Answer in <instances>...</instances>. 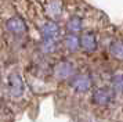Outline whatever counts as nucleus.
Segmentation results:
<instances>
[{
  "label": "nucleus",
  "mask_w": 123,
  "mask_h": 122,
  "mask_svg": "<svg viewBox=\"0 0 123 122\" xmlns=\"http://www.w3.org/2000/svg\"><path fill=\"white\" fill-rule=\"evenodd\" d=\"M64 46L69 51H76L80 49V36L78 35H67L64 39Z\"/></svg>",
  "instance_id": "obj_11"
},
{
  "label": "nucleus",
  "mask_w": 123,
  "mask_h": 122,
  "mask_svg": "<svg viewBox=\"0 0 123 122\" xmlns=\"http://www.w3.org/2000/svg\"><path fill=\"white\" fill-rule=\"evenodd\" d=\"M7 90H8V96L11 97L12 100H18L22 97L24 90H25V85H24V81L21 75L18 74H11L8 76V81H7Z\"/></svg>",
  "instance_id": "obj_2"
},
{
  "label": "nucleus",
  "mask_w": 123,
  "mask_h": 122,
  "mask_svg": "<svg viewBox=\"0 0 123 122\" xmlns=\"http://www.w3.org/2000/svg\"><path fill=\"white\" fill-rule=\"evenodd\" d=\"M109 54H111L115 60L123 62V40L122 39L113 40V42L109 44Z\"/></svg>",
  "instance_id": "obj_10"
},
{
  "label": "nucleus",
  "mask_w": 123,
  "mask_h": 122,
  "mask_svg": "<svg viewBox=\"0 0 123 122\" xmlns=\"http://www.w3.org/2000/svg\"><path fill=\"white\" fill-rule=\"evenodd\" d=\"M60 33H61V28L58 27L57 22L51 21V20H47L42 25V35L44 40H58Z\"/></svg>",
  "instance_id": "obj_5"
},
{
  "label": "nucleus",
  "mask_w": 123,
  "mask_h": 122,
  "mask_svg": "<svg viewBox=\"0 0 123 122\" xmlns=\"http://www.w3.org/2000/svg\"><path fill=\"white\" fill-rule=\"evenodd\" d=\"M83 29V20L79 15H72L65 24V32L67 35H78Z\"/></svg>",
  "instance_id": "obj_9"
},
{
  "label": "nucleus",
  "mask_w": 123,
  "mask_h": 122,
  "mask_svg": "<svg viewBox=\"0 0 123 122\" xmlns=\"http://www.w3.org/2000/svg\"><path fill=\"white\" fill-rule=\"evenodd\" d=\"M46 14L53 20H58L64 13V3L62 0H46Z\"/></svg>",
  "instance_id": "obj_6"
},
{
  "label": "nucleus",
  "mask_w": 123,
  "mask_h": 122,
  "mask_svg": "<svg viewBox=\"0 0 123 122\" xmlns=\"http://www.w3.org/2000/svg\"><path fill=\"white\" fill-rule=\"evenodd\" d=\"M112 90L119 94H123V74H116L112 76Z\"/></svg>",
  "instance_id": "obj_12"
},
{
  "label": "nucleus",
  "mask_w": 123,
  "mask_h": 122,
  "mask_svg": "<svg viewBox=\"0 0 123 122\" xmlns=\"http://www.w3.org/2000/svg\"><path fill=\"white\" fill-rule=\"evenodd\" d=\"M113 97H115V93H113L112 89L98 88L93 92L91 100H93L94 105H97V107H100V108H108V107L112 104Z\"/></svg>",
  "instance_id": "obj_1"
},
{
  "label": "nucleus",
  "mask_w": 123,
  "mask_h": 122,
  "mask_svg": "<svg viewBox=\"0 0 123 122\" xmlns=\"http://www.w3.org/2000/svg\"><path fill=\"white\" fill-rule=\"evenodd\" d=\"M80 49L87 54H93L98 49V39L93 31H86L80 35Z\"/></svg>",
  "instance_id": "obj_4"
},
{
  "label": "nucleus",
  "mask_w": 123,
  "mask_h": 122,
  "mask_svg": "<svg viewBox=\"0 0 123 122\" xmlns=\"http://www.w3.org/2000/svg\"><path fill=\"white\" fill-rule=\"evenodd\" d=\"M6 28L8 32L14 33V35H22L28 31V27L21 17H11L8 18L6 22Z\"/></svg>",
  "instance_id": "obj_7"
},
{
  "label": "nucleus",
  "mask_w": 123,
  "mask_h": 122,
  "mask_svg": "<svg viewBox=\"0 0 123 122\" xmlns=\"http://www.w3.org/2000/svg\"><path fill=\"white\" fill-rule=\"evenodd\" d=\"M71 88L76 92V93H86L91 89V85H93V81H91V76L86 72H80L78 75H73L71 78Z\"/></svg>",
  "instance_id": "obj_3"
},
{
  "label": "nucleus",
  "mask_w": 123,
  "mask_h": 122,
  "mask_svg": "<svg viewBox=\"0 0 123 122\" xmlns=\"http://www.w3.org/2000/svg\"><path fill=\"white\" fill-rule=\"evenodd\" d=\"M73 68L72 62L69 61H60L54 68V76L57 79H65V78H72L73 76Z\"/></svg>",
  "instance_id": "obj_8"
}]
</instances>
